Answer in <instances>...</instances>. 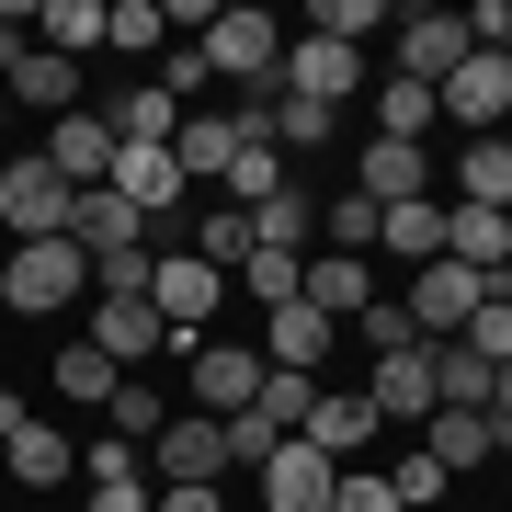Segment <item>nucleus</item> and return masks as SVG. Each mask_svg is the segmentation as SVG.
I'll use <instances>...</instances> for the list:
<instances>
[{
    "mask_svg": "<svg viewBox=\"0 0 512 512\" xmlns=\"http://www.w3.org/2000/svg\"><path fill=\"white\" fill-rule=\"evenodd\" d=\"M92 296V251L80 239H12V262H0V308L46 319V308H80Z\"/></svg>",
    "mask_w": 512,
    "mask_h": 512,
    "instance_id": "obj_1",
    "label": "nucleus"
},
{
    "mask_svg": "<svg viewBox=\"0 0 512 512\" xmlns=\"http://www.w3.org/2000/svg\"><path fill=\"white\" fill-rule=\"evenodd\" d=\"M205 69H217V80H251V103H274V69H285V35H274V12L228 0V12L205 23Z\"/></svg>",
    "mask_w": 512,
    "mask_h": 512,
    "instance_id": "obj_2",
    "label": "nucleus"
},
{
    "mask_svg": "<svg viewBox=\"0 0 512 512\" xmlns=\"http://www.w3.org/2000/svg\"><path fill=\"white\" fill-rule=\"evenodd\" d=\"M148 308H160L171 353H194V342H205V308H228V274L194 262V251H160V262H148Z\"/></svg>",
    "mask_w": 512,
    "mask_h": 512,
    "instance_id": "obj_3",
    "label": "nucleus"
},
{
    "mask_svg": "<svg viewBox=\"0 0 512 512\" xmlns=\"http://www.w3.org/2000/svg\"><path fill=\"white\" fill-rule=\"evenodd\" d=\"M490 274H467V262H421V274H410V296H399V319H410V342H456V330L478 319V308H490Z\"/></svg>",
    "mask_w": 512,
    "mask_h": 512,
    "instance_id": "obj_4",
    "label": "nucleus"
},
{
    "mask_svg": "<svg viewBox=\"0 0 512 512\" xmlns=\"http://www.w3.org/2000/svg\"><path fill=\"white\" fill-rule=\"evenodd\" d=\"M251 399H262V353H251V342H194L183 410H205V421H239Z\"/></svg>",
    "mask_w": 512,
    "mask_h": 512,
    "instance_id": "obj_5",
    "label": "nucleus"
},
{
    "mask_svg": "<svg viewBox=\"0 0 512 512\" xmlns=\"http://www.w3.org/2000/svg\"><path fill=\"white\" fill-rule=\"evenodd\" d=\"M0 228L12 239H69V183L23 148V160H0Z\"/></svg>",
    "mask_w": 512,
    "mask_h": 512,
    "instance_id": "obj_6",
    "label": "nucleus"
},
{
    "mask_svg": "<svg viewBox=\"0 0 512 512\" xmlns=\"http://www.w3.org/2000/svg\"><path fill=\"white\" fill-rule=\"evenodd\" d=\"M274 92H296V103H330V114H342L353 92H365V57H353V46H330V35H285Z\"/></svg>",
    "mask_w": 512,
    "mask_h": 512,
    "instance_id": "obj_7",
    "label": "nucleus"
},
{
    "mask_svg": "<svg viewBox=\"0 0 512 512\" xmlns=\"http://www.w3.org/2000/svg\"><path fill=\"white\" fill-rule=\"evenodd\" d=\"M148 467H160V490H183V478H228V421L171 410V421H160V444H148Z\"/></svg>",
    "mask_w": 512,
    "mask_h": 512,
    "instance_id": "obj_8",
    "label": "nucleus"
},
{
    "mask_svg": "<svg viewBox=\"0 0 512 512\" xmlns=\"http://www.w3.org/2000/svg\"><path fill=\"white\" fill-rule=\"evenodd\" d=\"M353 194H365L376 217H387V205H421V194H433V148H410V137H365V160H353Z\"/></svg>",
    "mask_w": 512,
    "mask_h": 512,
    "instance_id": "obj_9",
    "label": "nucleus"
},
{
    "mask_svg": "<svg viewBox=\"0 0 512 512\" xmlns=\"http://www.w3.org/2000/svg\"><path fill=\"white\" fill-rule=\"evenodd\" d=\"M433 103L456 114L467 137H501V126H512V69H501V57H478V46H467V57H456V80H444Z\"/></svg>",
    "mask_w": 512,
    "mask_h": 512,
    "instance_id": "obj_10",
    "label": "nucleus"
},
{
    "mask_svg": "<svg viewBox=\"0 0 512 512\" xmlns=\"http://www.w3.org/2000/svg\"><path fill=\"white\" fill-rule=\"evenodd\" d=\"M35 160H46L69 194H92L103 171H114V126H103V114H57V126L35 137Z\"/></svg>",
    "mask_w": 512,
    "mask_h": 512,
    "instance_id": "obj_11",
    "label": "nucleus"
},
{
    "mask_svg": "<svg viewBox=\"0 0 512 512\" xmlns=\"http://www.w3.org/2000/svg\"><path fill=\"white\" fill-rule=\"evenodd\" d=\"M251 478H262V512H330V490H342V467L308 456V444H274Z\"/></svg>",
    "mask_w": 512,
    "mask_h": 512,
    "instance_id": "obj_12",
    "label": "nucleus"
},
{
    "mask_svg": "<svg viewBox=\"0 0 512 512\" xmlns=\"http://www.w3.org/2000/svg\"><path fill=\"white\" fill-rule=\"evenodd\" d=\"M421 456H433L444 478H456V467H490V456H512V421H490V410H433V421H421Z\"/></svg>",
    "mask_w": 512,
    "mask_h": 512,
    "instance_id": "obj_13",
    "label": "nucleus"
},
{
    "mask_svg": "<svg viewBox=\"0 0 512 512\" xmlns=\"http://www.w3.org/2000/svg\"><path fill=\"white\" fill-rule=\"evenodd\" d=\"M296 444L308 456H330V467H365V444H376V399H308V421H296Z\"/></svg>",
    "mask_w": 512,
    "mask_h": 512,
    "instance_id": "obj_14",
    "label": "nucleus"
},
{
    "mask_svg": "<svg viewBox=\"0 0 512 512\" xmlns=\"http://www.w3.org/2000/svg\"><path fill=\"white\" fill-rule=\"evenodd\" d=\"M92 353L103 365H148V353H171V330L148 296H92Z\"/></svg>",
    "mask_w": 512,
    "mask_h": 512,
    "instance_id": "obj_15",
    "label": "nucleus"
},
{
    "mask_svg": "<svg viewBox=\"0 0 512 512\" xmlns=\"http://www.w3.org/2000/svg\"><path fill=\"white\" fill-rule=\"evenodd\" d=\"M376 421H433L444 399H433V342H399V353H376Z\"/></svg>",
    "mask_w": 512,
    "mask_h": 512,
    "instance_id": "obj_16",
    "label": "nucleus"
},
{
    "mask_svg": "<svg viewBox=\"0 0 512 512\" xmlns=\"http://www.w3.org/2000/svg\"><path fill=\"white\" fill-rule=\"evenodd\" d=\"M456 57H467V23H456V12H410V23H399V80L444 92V80H456Z\"/></svg>",
    "mask_w": 512,
    "mask_h": 512,
    "instance_id": "obj_17",
    "label": "nucleus"
},
{
    "mask_svg": "<svg viewBox=\"0 0 512 512\" xmlns=\"http://www.w3.org/2000/svg\"><path fill=\"white\" fill-rule=\"evenodd\" d=\"M69 239H80L92 262H103V251H148V217H137L114 183H92V194H69Z\"/></svg>",
    "mask_w": 512,
    "mask_h": 512,
    "instance_id": "obj_18",
    "label": "nucleus"
},
{
    "mask_svg": "<svg viewBox=\"0 0 512 512\" xmlns=\"http://www.w3.org/2000/svg\"><path fill=\"white\" fill-rule=\"evenodd\" d=\"M444 262H467V274L512 285V228L490 217V205H444Z\"/></svg>",
    "mask_w": 512,
    "mask_h": 512,
    "instance_id": "obj_19",
    "label": "nucleus"
},
{
    "mask_svg": "<svg viewBox=\"0 0 512 512\" xmlns=\"http://www.w3.org/2000/svg\"><path fill=\"white\" fill-rule=\"evenodd\" d=\"M330 342H342V319H319L308 296H296V308H274V342H262V365H274V376H319V365H330Z\"/></svg>",
    "mask_w": 512,
    "mask_h": 512,
    "instance_id": "obj_20",
    "label": "nucleus"
},
{
    "mask_svg": "<svg viewBox=\"0 0 512 512\" xmlns=\"http://www.w3.org/2000/svg\"><path fill=\"white\" fill-rule=\"evenodd\" d=\"M114 194L137 205V217H171V205H183V160H171V148H114V171H103Z\"/></svg>",
    "mask_w": 512,
    "mask_h": 512,
    "instance_id": "obj_21",
    "label": "nucleus"
},
{
    "mask_svg": "<svg viewBox=\"0 0 512 512\" xmlns=\"http://www.w3.org/2000/svg\"><path fill=\"white\" fill-rule=\"evenodd\" d=\"M0 467H12L23 490H69V478H80V444L57 433V421H23V433L0 444Z\"/></svg>",
    "mask_w": 512,
    "mask_h": 512,
    "instance_id": "obj_22",
    "label": "nucleus"
},
{
    "mask_svg": "<svg viewBox=\"0 0 512 512\" xmlns=\"http://www.w3.org/2000/svg\"><path fill=\"white\" fill-rule=\"evenodd\" d=\"M103 126H114V148H171V137H183V103H171L160 80H137V92L103 103Z\"/></svg>",
    "mask_w": 512,
    "mask_h": 512,
    "instance_id": "obj_23",
    "label": "nucleus"
},
{
    "mask_svg": "<svg viewBox=\"0 0 512 512\" xmlns=\"http://www.w3.org/2000/svg\"><path fill=\"white\" fill-rule=\"evenodd\" d=\"M0 92H12V103H35L46 126H57V114H80V69H69V57H46V46H23Z\"/></svg>",
    "mask_w": 512,
    "mask_h": 512,
    "instance_id": "obj_24",
    "label": "nucleus"
},
{
    "mask_svg": "<svg viewBox=\"0 0 512 512\" xmlns=\"http://www.w3.org/2000/svg\"><path fill=\"white\" fill-rule=\"evenodd\" d=\"M239 137H262L251 114H183V137H171L183 183H205V171H228V160H239Z\"/></svg>",
    "mask_w": 512,
    "mask_h": 512,
    "instance_id": "obj_25",
    "label": "nucleus"
},
{
    "mask_svg": "<svg viewBox=\"0 0 512 512\" xmlns=\"http://www.w3.org/2000/svg\"><path fill=\"white\" fill-rule=\"evenodd\" d=\"M376 251H387V262H410V274H421V262H444V194L387 205V217H376Z\"/></svg>",
    "mask_w": 512,
    "mask_h": 512,
    "instance_id": "obj_26",
    "label": "nucleus"
},
{
    "mask_svg": "<svg viewBox=\"0 0 512 512\" xmlns=\"http://www.w3.org/2000/svg\"><path fill=\"white\" fill-rule=\"evenodd\" d=\"M456 205H512V126L501 137H467V160H456Z\"/></svg>",
    "mask_w": 512,
    "mask_h": 512,
    "instance_id": "obj_27",
    "label": "nucleus"
},
{
    "mask_svg": "<svg viewBox=\"0 0 512 512\" xmlns=\"http://www.w3.org/2000/svg\"><path fill=\"white\" fill-rule=\"evenodd\" d=\"M308 308H319V319H365V308H376L365 262H353V251H319V262H308Z\"/></svg>",
    "mask_w": 512,
    "mask_h": 512,
    "instance_id": "obj_28",
    "label": "nucleus"
},
{
    "mask_svg": "<svg viewBox=\"0 0 512 512\" xmlns=\"http://www.w3.org/2000/svg\"><path fill=\"white\" fill-rule=\"evenodd\" d=\"M433 126H444V103L421 92V80H399V69H387V80H376V137H410V148H433Z\"/></svg>",
    "mask_w": 512,
    "mask_h": 512,
    "instance_id": "obj_29",
    "label": "nucleus"
},
{
    "mask_svg": "<svg viewBox=\"0 0 512 512\" xmlns=\"http://www.w3.org/2000/svg\"><path fill=\"white\" fill-rule=\"evenodd\" d=\"M251 126L274 137V148H330V137H342V114H330V103H296V92H274V103H251Z\"/></svg>",
    "mask_w": 512,
    "mask_h": 512,
    "instance_id": "obj_30",
    "label": "nucleus"
},
{
    "mask_svg": "<svg viewBox=\"0 0 512 512\" xmlns=\"http://www.w3.org/2000/svg\"><path fill=\"white\" fill-rule=\"evenodd\" d=\"M217 183H228V205H239V217H251V205H274V194H285V160H274V137H239V160L217 171Z\"/></svg>",
    "mask_w": 512,
    "mask_h": 512,
    "instance_id": "obj_31",
    "label": "nucleus"
},
{
    "mask_svg": "<svg viewBox=\"0 0 512 512\" xmlns=\"http://www.w3.org/2000/svg\"><path fill=\"white\" fill-rule=\"evenodd\" d=\"M35 35H46V57H69V69H80V57L103 46V0H46Z\"/></svg>",
    "mask_w": 512,
    "mask_h": 512,
    "instance_id": "obj_32",
    "label": "nucleus"
},
{
    "mask_svg": "<svg viewBox=\"0 0 512 512\" xmlns=\"http://www.w3.org/2000/svg\"><path fill=\"white\" fill-rule=\"evenodd\" d=\"M171 410H183V399H160V387H137V376H126V387H114V410H103V433H114V444H137V456H148Z\"/></svg>",
    "mask_w": 512,
    "mask_h": 512,
    "instance_id": "obj_33",
    "label": "nucleus"
},
{
    "mask_svg": "<svg viewBox=\"0 0 512 512\" xmlns=\"http://www.w3.org/2000/svg\"><path fill=\"white\" fill-rule=\"evenodd\" d=\"M308 228H319V205L296 194V183H285L274 205H251V239H262V251H296V262H308Z\"/></svg>",
    "mask_w": 512,
    "mask_h": 512,
    "instance_id": "obj_34",
    "label": "nucleus"
},
{
    "mask_svg": "<svg viewBox=\"0 0 512 512\" xmlns=\"http://www.w3.org/2000/svg\"><path fill=\"white\" fill-rule=\"evenodd\" d=\"M183 251H194V262H217V274H239L262 239H251V217H239V205H217V217H194V239H183Z\"/></svg>",
    "mask_w": 512,
    "mask_h": 512,
    "instance_id": "obj_35",
    "label": "nucleus"
},
{
    "mask_svg": "<svg viewBox=\"0 0 512 512\" xmlns=\"http://www.w3.org/2000/svg\"><path fill=\"white\" fill-rule=\"evenodd\" d=\"M114 387H126V365H103L92 342H69V353H57V399H92V410H114Z\"/></svg>",
    "mask_w": 512,
    "mask_h": 512,
    "instance_id": "obj_36",
    "label": "nucleus"
},
{
    "mask_svg": "<svg viewBox=\"0 0 512 512\" xmlns=\"http://www.w3.org/2000/svg\"><path fill=\"white\" fill-rule=\"evenodd\" d=\"M160 35H171V23H160V0H103V46H114V57H148Z\"/></svg>",
    "mask_w": 512,
    "mask_h": 512,
    "instance_id": "obj_37",
    "label": "nucleus"
},
{
    "mask_svg": "<svg viewBox=\"0 0 512 512\" xmlns=\"http://www.w3.org/2000/svg\"><path fill=\"white\" fill-rule=\"evenodd\" d=\"M239 285H251L262 308H296V296H308V262H296V251H251V262H239Z\"/></svg>",
    "mask_w": 512,
    "mask_h": 512,
    "instance_id": "obj_38",
    "label": "nucleus"
},
{
    "mask_svg": "<svg viewBox=\"0 0 512 512\" xmlns=\"http://www.w3.org/2000/svg\"><path fill=\"white\" fill-rule=\"evenodd\" d=\"M308 35H330V46H353V57H365V35H387V12H376V0H319V12H308Z\"/></svg>",
    "mask_w": 512,
    "mask_h": 512,
    "instance_id": "obj_39",
    "label": "nucleus"
},
{
    "mask_svg": "<svg viewBox=\"0 0 512 512\" xmlns=\"http://www.w3.org/2000/svg\"><path fill=\"white\" fill-rule=\"evenodd\" d=\"M387 490H399V512H433L444 490H456V478H444V467H433V456H421V444H410V456L387 467Z\"/></svg>",
    "mask_w": 512,
    "mask_h": 512,
    "instance_id": "obj_40",
    "label": "nucleus"
},
{
    "mask_svg": "<svg viewBox=\"0 0 512 512\" xmlns=\"http://www.w3.org/2000/svg\"><path fill=\"white\" fill-rule=\"evenodd\" d=\"M456 342L478 353V365H512V296H490V308H478V319L456 330Z\"/></svg>",
    "mask_w": 512,
    "mask_h": 512,
    "instance_id": "obj_41",
    "label": "nucleus"
},
{
    "mask_svg": "<svg viewBox=\"0 0 512 512\" xmlns=\"http://www.w3.org/2000/svg\"><path fill=\"white\" fill-rule=\"evenodd\" d=\"M92 490H148V456L114 444V433H92Z\"/></svg>",
    "mask_w": 512,
    "mask_h": 512,
    "instance_id": "obj_42",
    "label": "nucleus"
},
{
    "mask_svg": "<svg viewBox=\"0 0 512 512\" xmlns=\"http://www.w3.org/2000/svg\"><path fill=\"white\" fill-rule=\"evenodd\" d=\"M319 228H330V251H353V262L376 251V205H365V194H342V205H330Z\"/></svg>",
    "mask_w": 512,
    "mask_h": 512,
    "instance_id": "obj_43",
    "label": "nucleus"
},
{
    "mask_svg": "<svg viewBox=\"0 0 512 512\" xmlns=\"http://www.w3.org/2000/svg\"><path fill=\"white\" fill-rule=\"evenodd\" d=\"M148 80H160V92H171V103L194 114V92H205V80H217V69H205V46H171V57H160V69H148Z\"/></svg>",
    "mask_w": 512,
    "mask_h": 512,
    "instance_id": "obj_44",
    "label": "nucleus"
},
{
    "mask_svg": "<svg viewBox=\"0 0 512 512\" xmlns=\"http://www.w3.org/2000/svg\"><path fill=\"white\" fill-rule=\"evenodd\" d=\"M330 512H399V490H387V467H342V490H330Z\"/></svg>",
    "mask_w": 512,
    "mask_h": 512,
    "instance_id": "obj_45",
    "label": "nucleus"
},
{
    "mask_svg": "<svg viewBox=\"0 0 512 512\" xmlns=\"http://www.w3.org/2000/svg\"><path fill=\"white\" fill-rule=\"evenodd\" d=\"M353 330H365V353H399V342H410V319H399V308H387V296H376V308H365V319H353Z\"/></svg>",
    "mask_w": 512,
    "mask_h": 512,
    "instance_id": "obj_46",
    "label": "nucleus"
},
{
    "mask_svg": "<svg viewBox=\"0 0 512 512\" xmlns=\"http://www.w3.org/2000/svg\"><path fill=\"white\" fill-rule=\"evenodd\" d=\"M148 512H228L217 478H183V490H148Z\"/></svg>",
    "mask_w": 512,
    "mask_h": 512,
    "instance_id": "obj_47",
    "label": "nucleus"
},
{
    "mask_svg": "<svg viewBox=\"0 0 512 512\" xmlns=\"http://www.w3.org/2000/svg\"><path fill=\"white\" fill-rule=\"evenodd\" d=\"M92 512H148V490H92Z\"/></svg>",
    "mask_w": 512,
    "mask_h": 512,
    "instance_id": "obj_48",
    "label": "nucleus"
},
{
    "mask_svg": "<svg viewBox=\"0 0 512 512\" xmlns=\"http://www.w3.org/2000/svg\"><path fill=\"white\" fill-rule=\"evenodd\" d=\"M23 421H35V410H23V399H12V387H0V444H12V433H23Z\"/></svg>",
    "mask_w": 512,
    "mask_h": 512,
    "instance_id": "obj_49",
    "label": "nucleus"
},
{
    "mask_svg": "<svg viewBox=\"0 0 512 512\" xmlns=\"http://www.w3.org/2000/svg\"><path fill=\"white\" fill-rule=\"evenodd\" d=\"M0 114H12V92H0Z\"/></svg>",
    "mask_w": 512,
    "mask_h": 512,
    "instance_id": "obj_50",
    "label": "nucleus"
},
{
    "mask_svg": "<svg viewBox=\"0 0 512 512\" xmlns=\"http://www.w3.org/2000/svg\"><path fill=\"white\" fill-rule=\"evenodd\" d=\"M501 69H512V46H501Z\"/></svg>",
    "mask_w": 512,
    "mask_h": 512,
    "instance_id": "obj_51",
    "label": "nucleus"
},
{
    "mask_svg": "<svg viewBox=\"0 0 512 512\" xmlns=\"http://www.w3.org/2000/svg\"><path fill=\"white\" fill-rule=\"evenodd\" d=\"M501 228H512V205H501Z\"/></svg>",
    "mask_w": 512,
    "mask_h": 512,
    "instance_id": "obj_52",
    "label": "nucleus"
},
{
    "mask_svg": "<svg viewBox=\"0 0 512 512\" xmlns=\"http://www.w3.org/2000/svg\"><path fill=\"white\" fill-rule=\"evenodd\" d=\"M501 296H512V285H501Z\"/></svg>",
    "mask_w": 512,
    "mask_h": 512,
    "instance_id": "obj_53",
    "label": "nucleus"
}]
</instances>
